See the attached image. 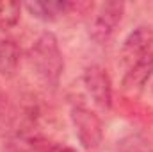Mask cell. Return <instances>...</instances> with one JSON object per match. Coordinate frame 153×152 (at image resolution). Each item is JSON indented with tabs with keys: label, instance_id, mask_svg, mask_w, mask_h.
Wrapping results in <instances>:
<instances>
[{
	"label": "cell",
	"instance_id": "1",
	"mask_svg": "<svg viewBox=\"0 0 153 152\" xmlns=\"http://www.w3.org/2000/svg\"><path fill=\"white\" fill-rule=\"evenodd\" d=\"M30 65L36 75L50 88H57L64 70V59L57 38L52 32H43L30 48Z\"/></svg>",
	"mask_w": 153,
	"mask_h": 152
},
{
	"label": "cell",
	"instance_id": "2",
	"mask_svg": "<svg viewBox=\"0 0 153 152\" xmlns=\"http://www.w3.org/2000/svg\"><path fill=\"white\" fill-rule=\"evenodd\" d=\"M71 122L75 127V134L80 141V145L87 150H94L102 140H103V125L100 116L84 108V106H75L71 109Z\"/></svg>",
	"mask_w": 153,
	"mask_h": 152
},
{
	"label": "cell",
	"instance_id": "3",
	"mask_svg": "<svg viewBox=\"0 0 153 152\" xmlns=\"http://www.w3.org/2000/svg\"><path fill=\"white\" fill-rule=\"evenodd\" d=\"M123 11H125L123 2H103L89 25L91 38L96 43L107 41L114 34L116 27L119 25V22L123 18Z\"/></svg>",
	"mask_w": 153,
	"mask_h": 152
},
{
	"label": "cell",
	"instance_id": "4",
	"mask_svg": "<svg viewBox=\"0 0 153 152\" xmlns=\"http://www.w3.org/2000/svg\"><path fill=\"white\" fill-rule=\"evenodd\" d=\"M84 86L94 104L102 109H111L112 106V82L107 70L100 65H91L84 72Z\"/></svg>",
	"mask_w": 153,
	"mask_h": 152
},
{
	"label": "cell",
	"instance_id": "5",
	"mask_svg": "<svg viewBox=\"0 0 153 152\" xmlns=\"http://www.w3.org/2000/svg\"><path fill=\"white\" fill-rule=\"evenodd\" d=\"M153 31L152 27H146V25H141L137 27L135 31H132L125 41H123V47H121V63L130 68L134 63H137L141 57H144L146 54L153 52Z\"/></svg>",
	"mask_w": 153,
	"mask_h": 152
},
{
	"label": "cell",
	"instance_id": "6",
	"mask_svg": "<svg viewBox=\"0 0 153 152\" xmlns=\"http://www.w3.org/2000/svg\"><path fill=\"white\" fill-rule=\"evenodd\" d=\"M153 75V52L141 57L137 63H134L130 68H126V74L123 77V90L126 93H139L146 82Z\"/></svg>",
	"mask_w": 153,
	"mask_h": 152
},
{
	"label": "cell",
	"instance_id": "7",
	"mask_svg": "<svg viewBox=\"0 0 153 152\" xmlns=\"http://www.w3.org/2000/svg\"><path fill=\"white\" fill-rule=\"evenodd\" d=\"M23 5L29 9V13L34 18H39L43 22H52V20L59 18L61 14H64L71 7V4L64 2V0H34V2H27Z\"/></svg>",
	"mask_w": 153,
	"mask_h": 152
},
{
	"label": "cell",
	"instance_id": "8",
	"mask_svg": "<svg viewBox=\"0 0 153 152\" xmlns=\"http://www.w3.org/2000/svg\"><path fill=\"white\" fill-rule=\"evenodd\" d=\"M22 4L14 0H0V29H11L20 22Z\"/></svg>",
	"mask_w": 153,
	"mask_h": 152
},
{
	"label": "cell",
	"instance_id": "9",
	"mask_svg": "<svg viewBox=\"0 0 153 152\" xmlns=\"http://www.w3.org/2000/svg\"><path fill=\"white\" fill-rule=\"evenodd\" d=\"M52 152H75V150L70 149V147H64V145H62V147H53V150Z\"/></svg>",
	"mask_w": 153,
	"mask_h": 152
},
{
	"label": "cell",
	"instance_id": "10",
	"mask_svg": "<svg viewBox=\"0 0 153 152\" xmlns=\"http://www.w3.org/2000/svg\"><path fill=\"white\" fill-rule=\"evenodd\" d=\"M128 152H141V150H128Z\"/></svg>",
	"mask_w": 153,
	"mask_h": 152
}]
</instances>
